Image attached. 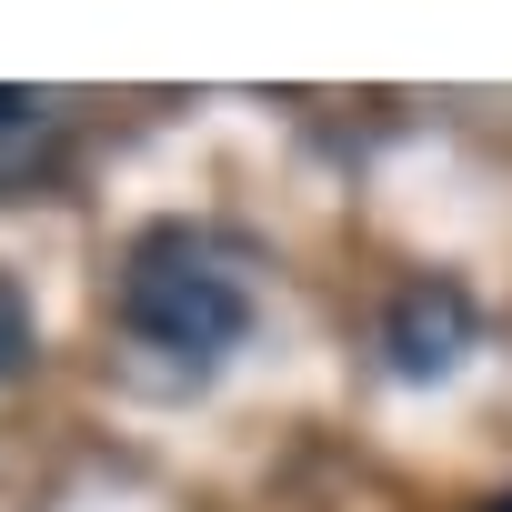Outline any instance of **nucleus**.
Masks as SVG:
<instances>
[{
    "mask_svg": "<svg viewBox=\"0 0 512 512\" xmlns=\"http://www.w3.org/2000/svg\"><path fill=\"white\" fill-rule=\"evenodd\" d=\"M472 332H482V322H472V292H462V282H402L392 312H382V352H392L402 382H442V372H462Z\"/></svg>",
    "mask_w": 512,
    "mask_h": 512,
    "instance_id": "obj_2",
    "label": "nucleus"
},
{
    "mask_svg": "<svg viewBox=\"0 0 512 512\" xmlns=\"http://www.w3.org/2000/svg\"><path fill=\"white\" fill-rule=\"evenodd\" d=\"M492 512H512V502H492Z\"/></svg>",
    "mask_w": 512,
    "mask_h": 512,
    "instance_id": "obj_5",
    "label": "nucleus"
},
{
    "mask_svg": "<svg viewBox=\"0 0 512 512\" xmlns=\"http://www.w3.org/2000/svg\"><path fill=\"white\" fill-rule=\"evenodd\" d=\"M121 322L131 342L211 372L241 332H251V282H241V251L201 221H151L121 262Z\"/></svg>",
    "mask_w": 512,
    "mask_h": 512,
    "instance_id": "obj_1",
    "label": "nucleus"
},
{
    "mask_svg": "<svg viewBox=\"0 0 512 512\" xmlns=\"http://www.w3.org/2000/svg\"><path fill=\"white\" fill-rule=\"evenodd\" d=\"M21 362H31V302H21L11 272H0V382H11Z\"/></svg>",
    "mask_w": 512,
    "mask_h": 512,
    "instance_id": "obj_4",
    "label": "nucleus"
},
{
    "mask_svg": "<svg viewBox=\"0 0 512 512\" xmlns=\"http://www.w3.org/2000/svg\"><path fill=\"white\" fill-rule=\"evenodd\" d=\"M61 141H71V101L61 91H11V81H0V181L41 171Z\"/></svg>",
    "mask_w": 512,
    "mask_h": 512,
    "instance_id": "obj_3",
    "label": "nucleus"
}]
</instances>
